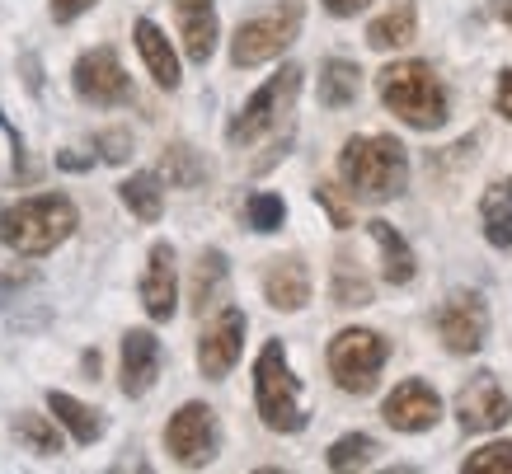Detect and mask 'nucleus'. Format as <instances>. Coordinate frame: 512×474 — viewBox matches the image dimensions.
<instances>
[{
    "label": "nucleus",
    "instance_id": "nucleus-8",
    "mask_svg": "<svg viewBox=\"0 0 512 474\" xmlns=\"http://www.w3.org/2000/svg\"><path fill=\"white\" fill-rule=\"evenodd\" d=\"M165 451H170L179 465H188V470L212 465L221 451L217 413L207 409V404H184V409L170 418V428H165Z\"/></svg>",
    "mask_w": 512,
    "mask_h": 474
},
{
    "label": "nucleus",
    "instance_id": "nucleus-27",
    "mask_svg": "<svg viewBox=\"0 0 512 474\" xmlns=\"http://www.w3.org/2000/svg\"><path fill=\"white\" fill-rule=\"evenodd\" d=\"M15 437L29 446L33 456H62V437H57V428H52L47 418H38V413H19Z\"/></svg>",
    "mask_w": 512,
    "mask_h": 474
},
{
    "label": "nucleus",
    "instance_id": "nucleus-11",
    "mask_svg": "<svg viewBox=\"0 0 512 474\" xmlns=\"http://www.w3.org/2000/svg\"><path fill=\"white\" fill-rule=\"evenodd\" d=\"M456 418H461L466 432H494L508 423L512 399H508V390L498 385L494 371H475V376L461 385V395H456Z\"/></svg>",
    "mask_w": 512,
    "mask_h": 474
},
{
    "label": "nucleus",
    "instance_id": "nucleus-21",
    "mask_svg": "<svg viewBox=\"0 0 512 474\" xmlns=\"http://www.w3.org/2000/svg\"><path fill=\"white\" fill-rule=\"evenodd\" d=\"M484 240L494 249H512V184H489L480 198Z\"/></svg>",
    "mask_w": 512,
    "mask_h": 474
},
{
    "label": "nucleus",
    "instance_id": "nucleus-39",
    "mask_svg": "<svg viewBox=\"0 0 512 474\" xmlns=\"http://www.w3.org/2000/svg\"><path fill=\"white\" fill-rule=\"evenodd\" d=\"M508 184H512V179H508Z\"/></svg>",
    "mask_w": 512,
    "mask_h": 474
},
{
    "label": "nucleus",
    "instance_id": "nucleus-38",
    "mask_svg": "<svg viewBox=\"0 0 512 474\" xmlns=\"http://www.w3.org/2000/svg\"><path fill=\"white\" fill-rule=\"evenodd\" d=\"M494 15H498V19H503V24H508V29H512V0H494Z\"/></svg>",
    "mask_w": 512,
    "mask_h": 474
},
{
    "label": "nucleus",
    "instance_id": "nucleus-6",
    "mask_svg": "<svg viewBox=\"0 0 512 474\" xmlns=\"http://www.w3.org/2000/svg\"><path fill=\"white\" fill-rule=\"evenodd\" d=\"M386 357H390V343L376 329H343L329 343V376L348 395H372Z\"/></svg>",
    "mask_w": 512,
    "mask_h": 474
},
{
    "label": "nucleus",
    "instance_id": "nucleus-33",
    "mask_svg": "<svg viewBox=\"0 0 512 474\" xmlns=\"http://www.w3.org/2000/svg\"><path fill=\"white\" fill-rule=\"evenodd\" d=\"M99 151H104V160L123 165L127 155H132V137H127V132H104V137H99Z\"/></svg>",
    "mask_w": 512,
    "mask_h": 474
},
{
    "label": "nucleus",
    "instance_id": "nucleus-37",
    "mask_svg": "<svg viewBox=\"0 0 512 474\" xmlns=\"http://www.w3.org/2000/svg\"><path fill=\"white\" fill-rule=\"evenodd\" d=\"M57 165H62V169H90V155H76V151H62V155H57Z\"/></svg>",
    "mask_w": 512,
    "mask_h": 474
},
{
    "label": "nucleus",
    "instance_id": "nucleus-34",
    "mask_svg": "<svg viewBox=\"0 0 512 474\" xmlns=\"http://www.w3.org/2000/svg\"><path fill=\"white\" fill-rule=\"evenodd\" d=\"M90 5L94 0H52V19H57V24H71V19H80Z\"/></svg>",
    "mask_w": 512,
    "mask_h": 474
},
{
    "label": "nucleus",
    "instance_id": "nucleus-15",
    "mask_svg": "<svg viewBox=\"0 0 512 474\" xmlns=\"http://www.w3.org/2000/svg\"><path fill=\"white\" fill-rule=\"evenodd\" d=\"M174 19H179V38L193 66H207L217 52V5L212 0H174Z\"/></svg>",
    "mask_w": 512,
    "mask_h": 474
},
{
    "label": "nucleus",
    "instance_id": "nucleus-36",
    "mask_svg": "<svg viewBox=\"0 0 512 474\" xmlns=\"http://www.w3.org/2000/svg\"><path fill=\"white\" fill-rule=\"evenodd\" d=\"M372 0H325V10L329 15H339V19H348V15H357V10H367Z\"/></svg>",
    "mask_w": 512,
    "mask_h": 474
},
{
    "label": "nucleus",
    "instance_id": "nucleus-29",
    "mask_svg": "<svg viewBox=\"0 0 512 474\" xmlns=\"http://www.w3.org/2000/svg\"><path fill=\"white\" fill-rule=\"evenodd\" d=\"M160 174H165L170 184H179V188H198L202 179H207V165L198 160V151H188V146H170L165 160H160Z\"/></svg>",
    "mask_w": 512,
    "mask_h": 474
},
{
    "label": "nucleus",
    "instance_id": "nucleus-26",
    "mask_svg": "<svg viewBox=\"0 0 512 474\" xmlns=\"http://www.w3.org/2000/svg\"><path fill=\"white\" fill-rule=\"evenodd\" d=\"M329 296H334V306H343V310L367 306V301H372V282L362 277V268H357L348 254H343L339 268H334V287H329Z\"/></svg>",
    "mask_w": 512,
    "mask_h": 474
},
{
    "label": "nucleus",
    "instance_id": "nucleus-1",
    "mask_svg": "<svg viewBox=\"0 0 512 474\" xmlns=\"http://www.w3.org/2000/svg\"><path fill=\"white\" fill-rule=\"evenodd\" d=\"M339 174L348 193L362 202H390L409 188V151L390 132L353 137L339 151Z\"/></svg>",
    "mask_w": 512,
    "mask_h": 474
},
{
    "label": "nucleus",
    "instance_id": "nucleus-19",
    "mask_svg": "<svg viewBox=\"0 0 512 474\" xmlns=\"http://www.w3.org/2000/svg\"><path fill=\"white\" fill-rule=\"evenodd\" d=\"M132 38H137V52L141 62H146V71L156 76L160 90H179V57H174L170 38L151 24V19H137V29H132Z\"/></svg>",
    "mask_w": 512,
    "mask_h": 474
},
{
    "label": "nucleus",
    "instance_id": "nucleus-12",
    "mask_svg": "<svg viewBox=\"0 0 512 474\" xmlns=\"http://www.w3.org/2000/svg\"><path fill=\"white\" fill-rule=\"evenodd\" d=\"M240 348H245V315L235 306H226L217 320L202 329L198 338V367L207 381H226L231 367L240 362Z\"/></svg>",
    "mask_w": 512,
    "mask_h": 474
},
{
    "label": "nucleus",
    "instance_id": "nucleus-30",
    "mask_svg": "<svg viewBox=\"0 0 512 474\" xmlns=\"http://www.w3.org/2000/svg\"><path fill=\"white\" fill-rule=\"evenodd\" d=\"M249 216V230H259V235H273V230H282V221H287V207H282L278 193H254L245 207Z\"/></svg>",
    "mask_w": 512,
    "mask_h": 474
},
{
    "label": "nucleus",
    "instance_id": "nucleus-31",
    "mask_svg": "<svg viewBox=\"0 0 512 474\" xmlns=\"http://www.w3.org/2000/svg\"><path fill=\"white\" fill-rule=\"evenodd\" d=\"M466 474H512V442H489L461 460Z\"/></svg>",
    "mask_w": 512,
    "mask_h": 474
},
{
    "label": "nucleus",
    "instance_id": "nucleus-32",
    "mask_svg": "<svg viewBox=\"0 0 512 474\" xmlns=\"http://www.w3.org/2000/svg\"><path fill=\"white\" fill-rule=\"evenodd\" d=\"M315 202H320V207L329 212L334 230H348V226H353V202L343 198L339 184H320V188H315Z\"/></svg>",
    "mask_w": 512,
    "mask_h": 474
},
{
    "label": "nucleus",
    "instance_id": "nucleus-14",
    "mask_svg": "<svg viewBox=\"0 0 512 474\" xmlns=\"http://www.w3.org/2000/svg\"><path fill=\"white\" fill-rule=\"evenodd\" d=\"M141 306L156 324L174 320L179 310V273H174V249L156 245L151 259H146V277H141Z\"/></svg>",
    "mask_w": 512,
    "mask_h": 474
},
{
    "label": "nucleus",
    "instance_id": "nucleus-18",
    "mask_svg": "<svg viewBox=\"0 0 512 474\" xmlns=\"http://www.w3.org/2000/svg\"><path fill=\"white\" fill-rule=\"evenodd\" d=\"M367 235H372L376 249H381V273H386L390 287H409V282H414V273H419V259H414L409 240H404L390 221H372V226H367Z\"/></svg>",
    "mask_w": 512,
    "mask_h": 474
},
{
    "label": "nucleus",
    "instance_id": "nucleus-20",
    "mask_svg": "<svg viewBox=\"0 0 512 474\" xmlns=\"http://www.w3.org/2000/svg\"><path fill=\"white\" fill-rule=\"evenodd\" d=\"M47 409L57 413V423H62L80 446H94L99 437H104V413L90 409V404H80V399H71V395H62V390L47 395Z\"/></svg>",
    "mask_w": 512,
    "mask_h": 474
},
{
    "label": "nucleus",
    "instance_id": "nucleus-25",
    "mask_svg": "<svg viewBox=\"0 0 512 474\" xmlns=\"http://www.w3.org/2000/svg\"><path fill=\"white\" fill-rule=\"evenodd\" d=\"M118 198L127 202V212L137 216V221H160V212H165V198H160V179L156 174H132L123 188H118Z\"/></svg>",
    "mask_w": 512,
    "mask_h": 474
},
{
    "label": "nucleus",
    "instance_id": "nucleus-35",
    "mask_svg": "<svg viewBox=\"0 0 512 474\" xmlns=\"http://www.w3.org/2000/svg\"><path fill=\"white\" fill-rule=\"evenodd\" d=\"M494 108H498V113H503V118H508V123H512V71H503V76H498Z\"/></svg>",
    "mask_w": 512,
    "mask_h": 474
},
{
    "label": "nucleus",
    "instance_id": "nucleus-24",
    "mask_svg": "<svg viewBox=\"0 0 512 474\" xmlns=\"http://www.w3.org/2000/svg\"><path fill=\"white\" fill-rule=\"evenodd\" d=\"M221 287H226V254L221 249H202L198 268H193V310H212L217 306Z\"/></svg>",
    "mask_w": 512,
    "mask_h": 474
},
{
    "label": "nucleus",
    "instance_id": "nucleus-28",
    "mask_svg": "<svg viewBox=\"0 0 512 474\" xmlns=\"http://www.w3.org/2000/svg\"><path fill=\"white\" fill-rule=\"evenodd\" d=\"M381 451V446L367 437V432H348V437H339V442L329 446V470H362V465H372V456Z\"/></svg>",
    "mask_w": 512,
    "mask_h": 474
},
{
    "label": "nucleus",
    "instance_id": "nucleus-10",
    "mask_svg": "<svg viewBox=\"0 0 512 474\" xmlns=\"http://www.w3.org/2000/svg\"><path fill=\"white\" fill-rule=\"evenodd\" d=\"M437 334L456 357L480 352L484 338H489V306H484L480 291H451L447 306L437 310Z\"/></svg>",
    "mask_w": 512,
    "mask_h": 474
},
{
    "label": "nucleus",
    "instance_id": "nucleus-2",
    "mask_svg": "<svg viewBox=\"0 0 512 474\" xmlns=\"http://www.w3.org/2000/svg\"><path fill=\"white\" fill-rule=\"evenodd\" d=\"M376 94H381V104H386L404 127H414V132H437L451 113L437 71L428 62H419V57L386 66V71L376 76Z\"/></svg>",
    "mask_w": 512,
    "mask_h": 474
},
{
    "label": "nucleus",
    "instance_id": "nucleus-22",
    "mask_svg": "<svg viewBox=\"0 0 512 474\" xmlns=\"http://www.w3.org/2000/svg\"><path fill=\"white\" fill-rule=\"evenodd\" d=\"M362 90V71L353 62H343V57H329L320 66V104L325 108H348Z\"/></svg>",
    "mask_w": 512,
    "mask_h": 474
},
{
    "label": "nucleus",
    "instance_id": "nucleus-3",
    "mask_svg": "<svg viewBox=\"0 0 512 474\" xmlns=\"http://www.w3.org/2000/svg\"><path fill=\"white\" fill-rule=\"evenodd\" d=\"M80 212L76 202L62 193H43V198H24L15 207H0V245H10L15 254H52L66 235L76 230Z\"/></svg>",
    "mask_w": 512,
    "mask_h": 474
},
{
    "label": "nucleus",
    "instance_id": "nucleus-23",
    "mask_svg": "<svg viewBox=\"0 0 512 474\" xmlns=\"http://www.w3.org/2000/svg\"><path fill=\"white\" fill-rule=\"evenodd\" d=\"M414 24H419L414 5H409V0H400L395 10H386L381 19H372V29H367V47H376V52H390V47L414 43Z\"/></svg>",
    "mask_w": 512,
    "mask_h": 474
},
{
    "label": "nucleus",
    "instance_id": "nucleus-9",
    "mask_svg": "<svg viewBox=\"0 0 512 474\" xmlns=\"http://www.w3.org/2000/svg\"><path fill=\"white\" fill-rule=\"evenodd\" d=\"M71 80H76V94L85 99V104L94 108H118L132 99V80H127L123 62H118V52L113 47H94V52H85L76 62V71H71Z\"/></svg>",
    "mask_w": 512,
    "mask_h": 474
},
{
    "label": "nucleus",
    "instance_id": "nucleus-7",
    "mask_svg": "<svg viewBox=\"0 0 512 474\" xmlns=\"http://www.w3.org/2000/svg\"><path fill=\"white\" fill-rule=\"evenodd\" d=\"M296 94H301V66H282L278 76L268 80V85H259L254 99L231 118L226 141H231V146H249V141H259L264 132H273V127L292 113Z\"/></svg>",
    "mask_w": 512,
    "mask_h": 474
},
{
    "label": "nucleus",
    "instance_id": "nucleus-13",
    "mask_svg": "<svg viewBox=\"0 0 512 474\" xmlns=\"http://www.w3.org/2000/svg\"><path fill=\"white\" fill-rule=\"evenodd\" d=\"M381 413H386V423L395 432H428L442 418V399H437V390L428 381H400L386 395Z\"/></svg>",
    "mask_w": 512,
    "mask_h": 474
},
{
    "label": "nucleus",
    "instance_id": "nucleus-5",
    "mask_svg": "<svg viewBox=\"0 0 512 474\" xmlns=\"http://www.w3.org/2000/svg\"><path fill=\"white\" fill-rule=\"evenodd\" d=\"M301 19H306V5H301V0H278L268 15L245 19L231 38V62L235 66H264V62H273V57H282V52L296 43Z\"/></svg>",
    "mask_w": 512,
    "mask_h": 474
},
{
    "label": "nucleus",
    "instance_id": "nucleus-4",
    "mask_svg": "<svg viewBox=\"0 0 512 474\" xmlns=\"http://www.w3.org/2000/svg\"><path fill=\"white\" fill-rule=\"evenodd\" d=\"M254 404L264 428L273 432H301L306 428V404H301V381L287 367V348L268 338L259 362H254Z\"/></svg>",
    "mask_w": 512,
    "mask_h": 474
},
{
    "label": "nucleus",
    "instance_id": "nucleus-17",
    "mask_svg": "<svg viewBox=\"0 0 512 474\" xmlns=\"http://www.w3.org/2000/svg\"><path fill=\"white\" fill-rule=\"evenodd\" d=\"M264 296L273 310H301L311 306V273L301 259H273L264 273Z\"/></svg>",
    "mask_w": 512,
    "mask_h": 474
},
{
    "label": "nucleus",
    "instance_id": "nucleus-16",
    "mask_svg": "<svg viewBox=\"0 0 512 474\" xmlns=\"http://www.w3.org/2000/svg\"><path fill=\"white\" fill-rule=\"evenodd\" d=\"M160 376V343L151 329H132L123 338V390L132 399L146 395Z\"/></svg>",
    "mask_w": 512,
    "mask_h": 474
}]
</instances>
